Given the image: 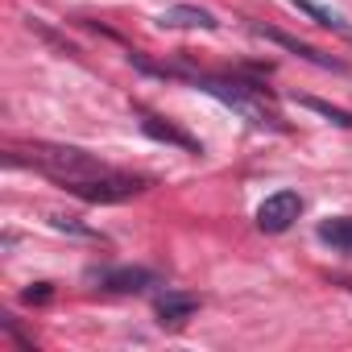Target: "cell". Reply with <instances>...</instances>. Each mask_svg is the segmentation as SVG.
<instances>
[{"label":"cell","instance_id":"obj_8","mask_svg":"<svg viewBox=\"0 0 352 352\" xmlns=\"http://www.w3.org/2000/svg\"><path fill=\"white\" fill-rule=\"evenodd\" d=\"M290 5L298 9V13H307L315 25H323V30H336V34H352V25H348V17L344 13H336V9H327V5H319V0H290Z\"/></svg>","mask_w":352,"mask_h":352},{"label":"cell","instance_id":"obj_13","mask_svg":"<svg viewBox=\"0 0 352 352\" xmlns=\"http://www.w3.org/2000/svg\"><path fill=\"white\" fill-rule=\"evenodd\" d=\"M30 30H34L38 38H46V42H50V46H54L58 54H79V50H75V46L67 42V38H58V34H54V30H50L46 21H38V17H30Z\"/></svg>","mask_w":352,"mask_h":352},{"label":"cell","instance_id":"obj_3","mask_svg":"<svg viewBox=\"0 0 352 352\" xmlns=\"http://www.w3.org/2000/svg\"><path fill=\"white\" fill-rule=\"evenodd\" d=\"M71 195L87 199V204H124L133 195H141L149 183L137 179V174H116V170H104V174H91V179H79V183H63Z\"/></svg>","mask_w":352,"mask_h":352},{"label":"cell","instance_id":"obj_14","mask_svg":"<svg viewBox=\"0 0 352 352\" xmlns=\"http://www.w3.org/2000/svg\"><path fill=\"white\" fill-rule=\"evenodd\" d=\"M54 228H63V232H75V236H96L91 228H83V224H75L71 216H54Z\"/></svg>","mask_w":352,"mask_h":352},{"label":"cell","instance_id":"obj_5","mask_svg":"<svg viewBox=\"0 0 352 352\" xmlns=\"http://www.w3.org/2000/svg\"><path fill=\"white\" fill-rule=\"evenodd\" d=\"M253 34H257V38H265V42H274V46H282V50H290L294 58H302V63H311V67H323V71H348L340 58H331V54H319L315 46H307V42H298V38H290V34H282V30L253 25Z\"/></svg>","mask_w":352,"mask_h":352},{"label":"cell","instance_id":"obj_4","mask_svg":"<svg viewBox=\"0 0 352 352\" xmlns=\"http://www.w3.org/2000/svg\"><path fill=\"white\" fill-rule=\"evenodd\" d=\"M298 216H302V195H298V191H274V195L257 208V228L270 232V236H278V232H286Z\"/></svg>","mask_w":352,"mask_h":352},{"label":"cell","instance_id":"obj_1","mask_svg":"<svg viewBox=\"0 0 352 352\" xmlns=\"http://www.w3.org/2000/svg\"><path fill=\"white\" fill-rule=\"evenodd\" d=\"M9 162H30V166L46 170L50 179H58V183H79V179H91V174H104V170H108V166H104L96 153H87V149H75V145H46V141H38V145H13V149H9Z\"/></svg>","mask_w":352,"mask_h":352},{"label":"cell","instance_id":"obj_12","mask_svg":"<svg viewBox=\"0 0 352 352\" xmlns=\"http://www.w3.org/2000/svg\"><path fill=\"white\" fill-rule=\"evenodd\" d=\"M298 104H302V108H311L315 116H323V120L340 124V129H352V112H344V108H336V104H327V100H315V96H298Z\"/></svg>","mask_w":352,"mask_h":352},{"label":"cell","instance_id":"obj_6","mask_svg":"<svg viewBox=\"0 0 352 352\" xmlns=\"http://www.w3.org/2000/svg\"><path fill=\"white\" fill-rule=\"evenodd\" d=\"M91 278H96L100 286H108V290H124V294H129V290H149V286L157 282L149 270H133V265H120V270H96Z\"/></svg>","mask_w":352,"mask_h":352},{"label":"cell","instance_id":"obj_15","mask_svg":"<svg viewBox=\"0 0 352 352\" xmlns=\"http://www.w3.org/2000/svg\"><path fill=\"white\" fill-rule=\"evenodd\" d=\"M46 298H50V286L46 282H38V286L25 290V302H46Z\"/></svg>","mask_w":352,"mask_h":352},{"label":"cell","instance_id":"obj_9","mask_svg":"<svg viewBox=\"0 0 352 352\" xmlns=\"http://www.w3.org/2000/svg\"><path fill=\"white\" fill-rule=\"evenodd\" d=\"M195 311H199V298H191V294H166V298H157V319L162 323H187Z\"/></svg>","mask_w":352,"mask_h":352},{"label":"cell","instance_id":"obj_10","mask_svg":"<svg viewBox=\"0 0 352 352\" xmlns=\"http://www.w3.org/2000/svg\"><path fill=\"white\" fill-rule=\"evenodd\" d=\"M319 241H323V245H331L336 253H348V257H352V216L323 220V224H319Z\"/></svg>","mask_w":352,"mask_h":352},{"label":"cell","instance_id":"obj_11","mask_svg":"<svg viewBox=\"0 0 352 352\" xmlns=\"http://www.w3.org/2000/svg\"><path fill=\"white\" fill-rule=\"evenodd\" d=\"M141 129H145L153 141H170V145H183V149H199V145H195L187 133H179L174 124H162V120H157V116H149V112L141 116Z\"/></svg>","mask_w":352,"mask_h":352},{"label":"cell","instance_id":"obj_7","mask_svg":"<svg viewBox=\"0 0 352 352\" xmlns=\"http://www.w3.org/2000/svg\"><path fill=\"white\" fill-rule=\"evenodd\" d=\"M157 21H162L166 30H216V25H220L208 9H195V5H170Z\"/></svg>","mask_w":352,"mask_h":352},{"label":"cell","instance_id":"obj_2","mask_svg":"<svg viewBox=\"0 0 352 352\" xmlns=\"http://www.w3.org/2000/svg\"><path fill=\"white\" fill-rule=\"evenodd\" d=\"M195 87H204L208 96H216L220 104H228L236 116H245L253 129H282L278 124V116L265 108V104H257L253 100V91L257 87H245V83H228V79H208V75H195Z\"/></svg>","mask_w":352,"mask_h":352}]
</instances>
